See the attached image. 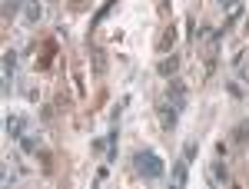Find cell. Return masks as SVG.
<instances>
[{"label":"cell","instance_id":"cell-17","mask_svg":"<svg viewBox=\"0 0 249 189\" xmlns=\"http://www.w3.org/2000/svg\"><path fill=\"white\" fill-rule=\"evenodd\" d=\"M226 90H230L232 100H243V86H239V83H226Z\"/></svg>","mask_w":249,"mask_h":189},{"label":"cell","instance_id":"cell-12","mask_svg":"<svg viewBox=\"0 0 249 189\" xmlns=\"http://www.w3.org/2000/svg\"><path fill=\"white\" fill-rule=\"evenodd\" d=\"M103 73H107V53L93 50V76H103Z\"/></svg>","mask_w":249,"mask_h":189},{"label":"cell","instance_id":"cell-9","mask_svg":"<svg viewBox=\"0 0 249 189\" xmlns=\"http://www.w3.org/2000/svg\"><path fill=\"white\" fill-rule=\"evenodd\" d=\"M27 7V0H3V20H14Z\"/></svg>","mask_w":249,"mask_h":189},{"label":"cell","instance_id":"cell-1","mask_svg":"<svg viewBox=\"0 0 249 189\" xmlns=\"http://www.w3.org/2000/svg\"><path fill=\"white\" fill-rule=\"evenodd\" d=\"M133 172L143 183H156V179L166 176V166H163V159L153 150H136L133 153Z\"/></svg>","mask_w":249,"mask_h":189},{"label":"cell","instance_id":"cell-2","mask_svg":"<svg viewBox=\"0 0 249 189\" xmlns=\"http://www.w3.org/2000/svg\"><path fill=\"white\" fill-rule=\"evenodd\" d=\"M163 100L173 103V106L183 113V110H186V103H190V100H186V83H183L179 76H170V83H166V96H163Z\"/></svg>","mask_w":249,"mask_h":189},{"label":"cell","instance_id":"cell-6","mask_svg":"<svg viewBox=\"0 0 249 189\" xmlns=\"http://www.w3.org/2000/svg\"><path fill=\"white\" fill-rule=\"evenodd\" d=\"M170 183H173V186H186V183H190V159H186V156H179V159L173 163Z\"/></svg>","mask_w":249,"mask_h":189},{"label":"cell","instance_id":"cell-5","mask_svg":"<svg viewBox=\"0 0 249 189\" xmlns=\"http://www.w3.org/2000/svg\"><path fill=\"white\" fill-rule=\"evenodd\" d=\"M14 76H17V50H7L3 53V93H10Z\"/></svg>","mask_w":249,"mask_h":189},{"label":"cell","instance_id":"cell-16","mask_svg":"<svg viewBox=\"0 0 249 189\" xmlns=\"http://www.w3.org/2000/svg\"><path fill=\"white\" fill-rule=\"evenodd\" d=\"M232 139H236V143H249V120H246V123H239V126L232 130Z\"/></svg>","mask_w":249,"mask_h":189},{"label":"cell","instance_id":"cell-11","mask_svg":"<svg viewBox=\"0 0 249 189\" xmlns=\"http://www.w3.org/2000/svg\"><path fill=\"white\" fill-rule=\"evenodd\" d=\"M173 43H176V27H166V34L160 37V43H156V50H160V53H166V50H170Z\"/></svg>","mask_w":249,"mask_h":189},{"label":"cell","instance_id":"cell-15","mask_svg":"<svg viewBox=\"0 0 249 189\" xmlns=\"http://www.w3.org/2000/svg\"><path fill=\"white\" fill-rule=\"evenodd\" d=\"M183 156L193 163V159L199 156V143H196V139H186V143H183Z\"/></svg>","mask_w":249,"mask_h":189},{"label":"cell","instance_id":"cell-14","mask_svg":"<svg viewBox=\"0 0 249 189\" xmlns=\"http://www.w3.org/2000/svg\"><path fill=\"white\" fill-rule=\"evenodd\" d=\"M113 3H116V0H107V3H103V7H100V10H96V17L90 20V27H100V23H103V17H107V14H110V10H113Z\"/></svg>","mask_w":249,"mask_h":189},{"label":"cell","instance_id":"cell-18","mask_svg":"<svg viewBox=\"0 0 249 189\" xmlns=\"http://www.w3.org/2000/svg\"><path fill=\"white\" fill-rule=\"evenodd\" d=\"M219 7H226V10H232V7H239V0H216Z\"/></svg>","mask_w":249,"mask_h":189},{"label":"cell","instance_id":"cell-10","mask_svg":"<svg viewBox=\"0 0 249 189\" xmlns=\"http://www.w3.org/2000/svg\"><path fill=\"white\" fill-rule=\"evenodd\" d=\"M23 10H27V23H37V20L43 17V3H40V0H27Z\"/></svg>","mask_w":249,"mask_h":189},{"label":"cell","instance_id":"cell-8","mask_svg":"<svg viewBox=\"0 0 249 189\" xmlns=\"http://www.w3.org/2000/svg\"><path fill=\"white\" fill-rule=\"evenodd\" d=\"M176 70H179V57H176V53H170V57H163L160 63H156V73L163 76V80L176 76Z\"/></svg>","mask_w":249,"mask_h":189},{"label":"cell","instance_id":"cell-4","mask_svg":"<svg viewBox=\"0 0 249 189\" xmlns=\"http://www.w3.org/2000/svg\"><path fill=\"white\" fill-rule=\"evenodd\" d=\"M210 183L213 186H230L232 183V176H230V170H226V163H223V156H219L216 163H210Z\"/></svg>","mask_w":249,"mask_h":189},{"label":"cell","instance_id":"cell-13","mask_svg":"<svg viewBox=\"0 0 249 189\" xmlns=\"http://www.w3.org/2000/svg\"><path fill=\"white\" fill-rule=\"evenodd\" d=\"M20 150H23V153H37L40 150V139L34 136V133H27V136L20 139Z\"/></svg>","mask_w":249,"mask_h":189},{"label":"cell","instance_id":"cell-7","mask_svg":"<svg viewBox=\"0 0 249 189\" xmlns=\"http://www.w3.org/2000/svg\"><path fill=\"white\" fill-rule=\"evenodd\" d=\"M3 130H7V136H10L14 143H20V139L27 136V120H23V116H7Z\"/></svg>","mask_w":249,"mask_h":189},{"label":"cell","instance_id":"cell-3","mask_svg":"<svg viewBox=\"0 0 249 189\" xmlns=\"http://www.w3.org/2000/svg\"><path fill=\"white\" fill-rule=\"evenodd\" d=\"M156 110H160V126H163L166 133H173V130H176V123H179V110H176L173 103H166V100H163Z\"/></svg>","mask_w":249,"mask_h":189}]
</instances>
